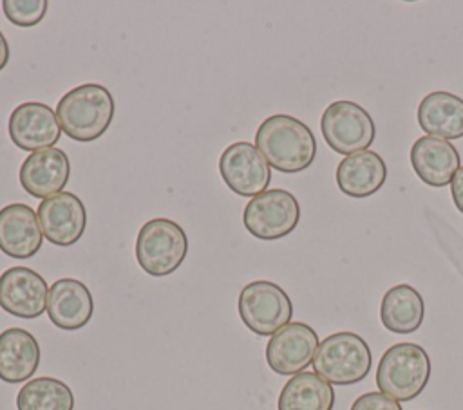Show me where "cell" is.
<instances>
[{"instance_id": "1", "label": "cell", "mask_w": 463, "mask_h": 410, "mask_svg": "<svg viewBox=\"0 0 463 410\" xmlns=\"http://www.w3.org/2000/svg\"><path fill=\"white\" fill-rule=\"evenodd\" d=\"M255 146L271 168L284 173L309 168L317 155V141L311 128L288 114L266 117L257 128Z\"/></svg>"}, {"instance_id": "12", "label": "cell", "mask_w": 463, "mask_h": 410, "mask_svg": "<svg viewBox=\"0 0 463 410\" xmlns=\"http://www.w3.org/2000/svg\"><path fill=\"white\" fill-rule=\"evenodd\" d=\"M47 282L24 266L9 267L0 275V307L18 318L33 320L47 309Z\"/></svg>"}, {"instance_id": "8", "label": "cell", "mask_w": 463, "mask_h": 410, "mask_svg": "<svg viewBox=\"0 0 463 410\" xmlns=\"http://www.w3.org/2000/svg\"><path fill=\"white\" fill-rule=\"evenodd\" d=\"M320 130L327 146L342 155L367 150L376 135L369 112L354 101L331 103L320 119Z\"/></svg>"}, {"instance_id": "18", "label": "cell", "mask_w": 463, "mask_h": 410, "mask_svg": "<svg viewBox=\"0 0 463 410\" xmlns=\"http://www.w3.org/2000/svg\"><path fill=\"white\" fill-rule=\"evenodd\" d=\"M387 179V166L380 154L373 150L345 155L336 168L340 191L353 199H365L376 193Z\"/></svg>"}, {"instance_id": "14", "label": "cell", "mask_w": 463, "mask_h": 410, "mask_svg": "<svg viewBox=\"0 0 463 410\" xmlns=\"http://www.w3.org/2000/svg\"><path fill=\"white\" fill-rule=\"evenodd\" d=\"M71 175L69 157L60 148H43L25 157L20 166V184L31 195L47 199L63 190Z\"/></svg>"}, {"instance_id": "27", "label": "cell", "mask_w": 463, "mask_h": 410, "mask_svg": "<svg viewBox=\"0 0 463 410\" xmlns=\"http://www.w3.org/2000/svg\"><path fill=\"white\" fill-rule=\"evenodd\" d=\"M7 61H9V45H7L5 36L0 31V70L7 65Z\"/></svg>"}, {"instance_id": "24", "label": "cell", "mask_w": 463, "mask_h": 410, "mask_svg": "<svg viewBox=\"0 0 463 410\" xmlns=\"http://www.w3.org/2000/svg\"><path fill=\"white\" fill-rule=\"evenodd\" d=\"M5 18L18 27H33L40 23L47 13V0H4Z\"/></svg>"}, {"instance_id": "16", "label": "cell", "mask_w": 463, "mask_h": 410, "mask_svg": "<svg viewBox=\"0 0 463 410\" xmlns=\"http://www.w3.org/2000/svg\"><path fill=\"white\" fill-rule=\"evenodd\" d=\"M47 316L63 331L85 327L94 312V300L89 287L76 278H60L49 287Z\"/></svg>"}, {"instance_id": "6", "label": "cell", "mask_w": 463, "mask_h": 410, "mask_svg": "<svg viewBox=\"0 0 463 410\" xmlns=\"http://www.w3.org/2000/svg\"><path fill=\"white\" fill-rule=\"evenodd\" d=\"M237 311L242 323L251 332L273 336L291 323L293 303L280 285L269 280H255L241 289Z\"/></svg>"}, {"instance_id": "19", "label": "cell", "mask_w": 463, "mask_h": 410, "mask_svg": "<svg viewBox=\"0 0 463 410\" xmlns=\"http://www.w3.org/2000/svg\"><path fill=\"white\" fill-rule=\"evenodd\" d=\"M40 365L36 338L20 327L0 332V379L5 383L27 381Z\"/></svg>"}, {"instance_id": "3", "label": "cell", "mask_w": 463, "mask_h": 410, "mask_svg": "<svg viewBox=\"0 0 463 410\" xmlns=\"http://www.w3.org/2000/svg\"><path fill=\"white\" fill-rule=\"evenodd\" d=\"M430 377V359L418 343H396L389 347L376 368V387L396 401L418 397Z\"/></svg>"}, {"instance_id": "5", "label": "cell", "mask_w": 463, "mask_h": 410, "mask_svg": "<svg viewBox=\"0 0 463 410\" xmlns=\"http://www.w3.org/2000/svg\"><path fill=\"white\" fill-rule=\"evenodd\" d=\"M188 240L179 224L168 219L145 222L136 238V260L150 276H166L184 260Z\"/></svg>"}, {"instance_id": "25", "label": "cell", "mask_w": 463, "mask_h": 410, "mask_svg": "<svg viewBox=\"0 0 463 410\" xmlns=\"http://www.w3.org/2000/svg\"><path fill=\"white\" fill-rule=\"evenodd\" d=\"M351 410H402L400 403L382 392H365L354 399Z\"/></svg>"}, {"instance_id": "23", "label": "cell", "mask_w": 463, "mask_h": 410, "mask_svg": "<svg viewBox=\"0 0 463 410\" xmlns=\"http://www.w3.org/2000/svg\"><path fill=\"white\" fill-rule=\"evenodd\" d=\"M18 410H72L74 396L69 385L56 377L29 379L16 396Z\"/></svg>"}, {"instance_id": "20", "label": "cell", "mask_w": 463, "mask_h": 410, "mask_svg": "<svg viewBox=\"0 0 463 410\" xmlns=\"http://www.w3.org/2000/svg\"><path fill=\"white\" fill-rule=\"evenodd\" d=\"M418 125L439 139L463 137V99L452 92L434 90L418 105Z\"/></svg>"}, {"instance_id": "26", "label": "cell", "mask_w": 463, "mask_h": 410, "mask_svg": "<svg viewBox=\"0 0 463 410\" xmlns=\"http://www.w3.org/2000/svg\"><path fill=\"white\" fill-rule=\"evenodd\" d=\"M450 195L458 211L463 213V166H459V170L450 181Z\"/></svg>"}, {"instance_id": "22", "label": "cell", "mask_w": 463, "mask_h": 410, "mask_svg": "<svg viewBox=\"0 0 463 410\" xmlns=\"http://www.w3.org/2000/svg\"><path fill=\"white\" fill-rule=\"evenodd\" d=\"M335 390L315 372L295 374L279 396V410H333Z\"/></svg>"}, {"instance_id": "10", "label": "cell", "mask_w": 463, "mask_h": 410, "mask_svg": "<svg viewBox=\"0 0 463 410\" xmlns=\"http://www.w3.org/2000/svg\"><path fill=\"white\" fill-rule=\"evenodd\" d=\"M317 349V332L307 323L291 321L269 338L266 345V361L273 372L280 376H295L313 363Z\"/></svg>"}, {"instance_id": "13", "label": "cell", "mask_w": 463, "mask_h": 410, "mask_svg": "<svg viewBox=\"0 0 463 410\" xmlns=\"http://www.w3.org/2000/svg\"><path fill=\"white\" fill-rule=\"evenodd\" d=\"M7 132L18 148L25 152H38L43 148H52V144L60 139L61 128L56 110L45 103L27 101L11 112Z\"/></svg>"}, {"instance_id": "17", "label": "cell", "mask_w": 463, "mask_h": 410, "mask_svg": "<svg viewBox=\"0 0 463 410\" xmlns=\"http://www.w3.org/2000/svg\"><path fill=\"white\" fill-rule=\"evenodd\" d=\"M459 154L447 139L421 135L411 146V164L416 175L429 186H447L459 170Z\"/></svg>"}, {"instance_id": "9", "label": "cell", "mask_w": 463, "mask_h": 410, "mask_svg": "<svg viewBox=\"0 0 463 410\" xmlns=\"http://www.w3.org/2000/svg\"><path fill=\"white\" fill-rule=\"evenodd\" d=\"M219 173L239 197H255L266 191L271 181V166L248 141H237L224 148L219 157Z\"/></svg>"}, {"instance_id": "2", "label": "cell", "mask_w": 463, "mask_h": 410, "mask_svg": "<svg viewBox=\"0 0 463 410\" xmlns=\"http://www.w3.org/2000/svg\"><path fill=\"white\" fill-rule=\"evenodd\" d=\"M56 117L67 137L90 143L109 130L114 117V98L103 85L83 83L61 96Z\"/></svg>"}, {"instance_id": "7", "label": "cell", "mask_w": 463, "mask_h": 410, "mask_svg": "<svg viewBox=\"0 0 463 410\" xmlns=\"http://www.w3.org/2000/svg\"><path fill=\"white\" fill-rule=\"evenodd\" d=\"M300 220V206L288 190H266L248 200L242 211L244 228L259 240H279Z\"/></svg>"}, {"instance_id": "21", "label": "cell", "mask_w": 463, "mask_h": 410, "mask_svg": "<svg viewBox=\"0 0 463 410\" xmlns=\"http://www.w3.org/2000/svg\"><path fill=\"white\" fill-rule=\"evenodd\" d=\"M425 307L421 294L409 284L391 287L380 305V320L383 327L394 334H411L420 329Z\"/></svg>"}, {"instance_id": "4", "label": "cell", "mask_w": 463, "mask_h": 410, "mask_svg": "<svg viewBox=\"0 0 463 410\" xmlns=\"http://www.w3.org/2000/svg\"><path fill=\"white\" fill-rule=\"evenodd\" d=\"M315 374L329 385H354L362 381L373 365L367 341L354 332H335L318 343L313 358Z\"/></svg>"}, {"instance_id": "11", "label": "cell", "mask_w": 463, "mask_h": 410, "mask_svg": "<svg viewBox=\"0 0 463 410\" xmlns=\"http://www.w3.org/2000/svg\"><path fill=\"white\" fill-rule=\"evenodd\" d=\"M36 217L43 237L56 246L76 244L87 226V211L80 197L71 191H60L40 202Z\"/></svg>"}, {"instance_id": "15", "label": "cell", "mask_w": 463, "mask_h": 410, "mask_svg": "<svg viewBox=\"0 0 463 410\" xmlns=\"http://www.w3.org/2000/svg\"><path fill=\"white\" fill-rule=\"evenodd\" d=\"M43 233L36 211L22 202L0 210V251L11 258H31L42 247Z\"/></svg>"}]
</instances>
